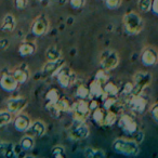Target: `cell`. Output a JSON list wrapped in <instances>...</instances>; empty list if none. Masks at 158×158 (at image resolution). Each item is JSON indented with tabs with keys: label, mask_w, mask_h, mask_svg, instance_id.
Returning a JSON list of instances; mask_svg holds the SVG:
<instances>
[{
	"label": "cell",
	"mask_w": 158,
	"mask_h": 158,
	"mask_svg": "<svg viewBox=\"0 0 158 158\" xmlns=\"http://www.w3.org/2000/svg\"><path fill=\"white\" fill-rule=\"evenodd\" d=\"M36 52V44L31 41H25L19 47V53L21 56H31Z\"/></svg>",
	"instance_id": "obj_20"
},
{
	"label": "cell",
	"mask_w": 158,
	"mask_h": 158,
	"mask_svg": "<svg viewBox=\"0 0 158 158\" xmlns=\"http://www.w3.org/2000/svg\"><path fill=\"white\" fill-rule=\"evenodd\" d=\"M119 64V55L116 51L113 50H105L101 53L100 57V66L102 69L110 70L114 69L118 66Z\"/></svg>",
	"instance_id": "obj_5"
},
{
	"label": "cell",
	"mask_w": 158,
	"mask_h": 158,
	"mask_svg": "<svg viewBox=\"0 0 158 158\" xmlns=\"http://www.w3.org/2000/svg\"><path fill=\"white\" fill-rule=\"evenodd\" d=\"M123 3V0H104V5L107 9L115 10L118 9Z\"/></svg>",
	"instance_id": "obj_33"
},
{
	"label": "cell",
	"mask_w": 158,
	"mask_h": 158,
	"mask_svg": "<svg viewBox=\"0 0 158 158\" xmlns=\"http://www.w3.org/2000/svg\"><path fill=\"white\" fill-rule=\"evenodd\" d=\"M16 27V21L12 14H7L3 18L2 25H1V31L5 33H12Z\"/></svg>",
	"instance_id": "obj_19"
},
{
	"label": "cell",
	"mask_w": 158,
	"mask_h": 158,
	"mask_svg": "<svg viewBox=\"0 0 158 158\" xmlns=\"http://www.w3.org/2000/svg\"><path fill=\"white\" fill-rule=\"evenodd\" d=\"M131 91H132V82H127L121 88V93L125 95H131Z\"/></svg>",
	"instance_id": "obj_38"
},
{
	"label": "cell",
	"mask_w": 158,
	"mask_h": 158,
	"mask_svg": "<svg viewBox=\"0 0 158 158\" xmlns=\"http://www.w3.org/2000/svg\"><path fill=\"white\" fill-rule=\"evenodd\" d=\"M61 97H62L61 92H60V91L57 90V89H55V88L50 89V90L46 93V95H44L47 103H51V104H54Z\"/></svg>",
	"instance_id": "obj_27"
},
{
	"label": "cell",
	"mask_w": 158,
	"mask_h": 158,
	"mask_svg": "<svg viewBox=\"0 0 158 158\" xmlns=\"http://www.w3.org/2000/svg\"><path fill=\"white\" fill-rule=\"evenodd\" d=\"M116 123H118V127L121 129V131L128 135H133L139 130L138 121L131 115L123 114L119 118H117Z\"/></svg>",
	"instance_id": "obj_7"
},
{
	"label": "cell",
	"mask_w": 158,
	"mask_h": 158,
	"mask_svg": "<svg viewBox=\"0 0 158 158\" xmlns=\"http://www.w3.org/2000/svg\"><path fill=\"white\" fill-rule=\"evenodd\" d=\"M26 132L29 135L34 136V138H40L46 133V125L42 123L41 120H35L31 123L29 128L26 130Z\"/></svg>",
	"instance_id": "obj_16"
},
{
	"label": "cell",
	"mask_w": 158,
	"mask_h": 158,
	"mask_svg": "<svg viewBox=\"0 0 158 158\" xmlns=\"http://www.w3.org/2000/svg\"><path fill=\"white\" fill-rule=\"evenodd\" d=\"M127 106L132 112L136 113V114H142L147 107V100L144 97H142V94L130 95L129 100L127 101Z\"/></svg>",
	"instance_id": "obj_9"
},
{
	"label": "cell",
	"mask_w": 158,
	"mask_h": 158,
	"mask_svg": "<svg viewBox=\"0 0 158 158\" xmlns=\"http://www.w3.org/2000/svg\"><path fill=\"white\" fill-rule=\"evenodd\" d=\"M13 77L15 78V80L18 81L19 85H23L25 82L28 81L29 79V70L28 68L24 67V66H21V67H18L13 70L12 73Z\"/></svg>",
	"instance_id": "obj_18"
},
{
	"label": "cell",
	"mask_w": 158,
	"mask_h": 158,
	"mask_svg": "<svg viewBox=\"0 0 158 158\" xmlns=\"http://www.w3.org/2000/svg\"><path fill=\"white\" fill-rule=\"evenodd\" d=\"M39 1H40V0H39Z\"/></svg>",
	"instance_id": "obj_44"
},
{
	"label": "cell",
	"mask_w": 158,
	"mask_h": 158,
	"mask_svg": "<svg viewBox=\"0 0 158 158\" xmlns=\"http://www.w3.org/2000/svg\"><path fill=\"white\" fill-rule=\"evenodd\" d=\"M117 103V97H104L103 107L105 110H110L114 107V105Z\"/></svg>",
	"instance_id": "obj_32"
},
{
	"label": "cell",
	"mask_w": 158,
	"mask_h": 158,
	"mask_svg": "<svg viewBox=\"0 0 158 158\" xmlns=\"http://www.w3.org/2000/svg\"><path fill=\"white\" fill-rule=\"evenodd\" d=\"M89 90H90L91 98H104V92H103V85L101 82H99L98 80H93L92 82H90L89 85Z\"/></svg>",
	"instance_id": "obj_22"
},
{
	"label": "cell",
	"mask_w": 158,
	"mask_h": 158,
	"mask_svg": "<svg viewBox=\"0 0 158 158\" xmlns=\"http://www.w3.org/2000/svg\"><path fill=\"white\" fill-rule=\"evenodd\" d=\"M92 114V119L95 123H98L99 126H106V119H107V114L108 110H105L104 107H97L95 110H93Z\"/></svg>",
	"instance_id": "obj_17"
},
{
	"label": "cell",
	"mask_w": 158,
	"mask_h": 158,
	"mask_svg": "<svg viewBox=\"0 0 158 158\" xmlns=\"http://www.w3.org/2000/svg\"><path fill=\"white\" fill-rule=\"evenodd\" d=\"M46 55H47V60H48V61H55V60L61 57L62 53H61V51H60V49L52 46L47 50Z\"/></svg>",
	"instance_id": "obj_28"
},
{
	"label": "cell",
	"mask_w": 158,
	"mask_h": 158,
	"mask_svg": "<svg viewBox=\"0 0 158 158\" xmlns=\"http://www.w3.org/2000/svg\"><path fill=\"white\" fill-rule=\"evenodd\" d=\"M141 62L146 67L155 66L158 63V51L154 47H146L141 52Z\"/></svg>",
	"instance_id": "obj_10"
},
{
	"label": "cell",
	"mask_w": 158,
	"mask_h": 158,
	"mask_svg": "<svg viewBox=\"0 0 158 158\" xmlns=\"http://www.w3.org/2000/svg\"><path fill=\"white\" fill-rule=\"evenodd\" d=\"M119 90H120L119 87L113 81L107 80L105 84H103L104 97H117L119 93Z\"/></svg>",
	"instance_id": "obj_21"
},
{
	"label": "cell",
	"mask_w": 158,
	"mask_h": 158,
	"mask_svg": "<svg viewBox=\"0 0 158 158\" xmlns=\"http://www.w3.org/2000/svg\"><path fill=\"white\" fill-rule=\"evenodd\" d=\"M113 151L123 156H138L140 153V146L134 140L128 139H116L113 142Z\"/></svg>",
	"instance_id": "obj_1"
},
{
	"label": "cell",
	"mask_w": 158,
	"mask_h": 158,
	"mask_svg": "<svg viewBox=\"0 0 158 158\" xmlns=\"http://www.w3.org/2000/svg\"><path fill=\"white\" fill-rule=\"evenodd\" d=\"M13 120V114L6 110H0V127L9 125Z\"/></svg>",
	"instance_id": "obj_29"
},
{
	"label": "cell",
	"mask_w": 158,
	"mask_h": 158,
	"mask_svg": "<svg viewBox=\"0 0 158 158\" xmlns=\"http://www.w3.org/2000/svg\"><path fill=\"white\" fill-rule=\"evenodd\" d=\"M70 105H72V103H70L67 99H65V98H62V97L54 103L55 108H56L60 113L69 112V110H70Z\"/></svg>",
	"instance_id": "obj_25"
},
{
	"label": "cell",
	"mask_w": 158,
	"mask_h": 158,
	"mask_svg": "<svg viewBox=\"0 0 158 158\" xmlns=\"http://www.w3.org/2000/svg\"><path fill=\"white\" fill-rule=\"evenodd\" d=\"M68 3H69L73 9L78 10V9H81L86 5V0H68Z\"/></svg>",
	"instance_id": "obj_35"
},
{
	"label": "cell",
	"mask_w": 158,
	"mask_h": 158,
	"mask_svg": "<svg viewBox=\"0 0 158 158\" xmlns=\"http://www.w3.org/2000/svg\"><path fill=\"white\" fill-rule=\"evenodd\" d=\"M76 98L80 100H89L91 99L90 90H89V87H87L86 85L81 84L79 85L76 89Z\"/></svg>",
	"instance_id": "obj_24"
},
{
	"label": "cell",
	"mask_w": 158,
	"mask_h": 158,
	"mask_svg": "<svg viewBox=\"0 0 158 158\" xmlns=\"http://www.w3.org/2000/svg\"><path fill=\"white\" fill-rule=\"evenodd\" d=\"M89 134H90V129L86 125V123H78V121H75L68 132L69 138L74 141L85 140L88 138Z\"/></svg>",
	"instance_id": "obj_8"
},
{
	"label": "cell",
	"mask_w": 158,
	"mask_h": 158,
	"mask_svg": "<svg viewBox=\"0 0 158 158\" xmlns=\"http://www.w3.org/2000/svg\"><path fill=\"white\" fill-rule=\"evenodd\" d=\"M64 64H65V61H64L62 57L55 60V61H48L44 64V67H42V73L46 75H55L57 73V70H59Z\"/></svg>",
	"instance_id": "obj_15"
},
{
	"label": "cell",
	"mask_w": 158,
	"mask_h": 158,
	"mask_svg": "<svg viewBox=\"0 0 158 158\" xmlns=\"http://www.w3.org/2000/svg\"><path fill=\"white\" fill-rule=\"evenodd\" d=\"M52 155H53V157H55V158H64V157H66L65 149H64L63 146H60V145L54 146L52 148Z\"/></svg>",
	"instance_id": "obj_34"
},
{
	"label": "cell",
	"mask_w": 158,
	"mask_h": 158,
	"mask_svg": "<svg viewBox=\"0 0 158 158\" xmlns=\"http://www.w3.org/2000/svg\"><path fill=\"white\" fill-rule=\"evenodd\" d=\"M31 33L37 37H41L44 34H47L49 29V21L46 15H39L35 19V21L31 24Z\"/></svg>",
	"instance_id": "obj_12"
},
{
	"label": "cell",
	"mask_w": 158,
	"mask_h": 158,
	"mask_svg": "<svg viewBox=\"0 0 158 158\" xmlns=\"http://www.w3.org/2000/svg\"><path fill=\"white\" fill-rule=\"evenodd\" d=\"M70 112L73 113L74 120L78 123H86L88 117L90 116V108L88 106V101L87 100L78 99L75 103L70 105Z\"/></svg>",
	"instance_id": "obj_4"
},
{
	"label": "cell",
	"mask_w": 158,
	"mask_h": 158,
	"mask_svg": "<svg viewBox=\"0 0 158 158\" xmlns=\"http://www.w3.org/2000/svg\"><path fill=\"white\" fill-rule=\"evenodd\" d=\"M152 79H153V77L148 72H143V70L136 72L133 76V79H132L131 95L142 94L144 89L151 85Z\"/></svg>",
	"instance_id": "obj_3"
},
{
	"label": "cell",
	"mask_w": 158,
	"mask_h": 158,
	"mask_svg": "<svg viewBox=\"0 0 158 158\" xmlns=\"http://www.w3.org/2000/svg\"><path fill=\"white\" fill-rule=\"evenodd\" d=\"M20 145L23 148V151L29 152L34 148V146H35V139H34V136L29 135V134H26V135H24L22 139H21Z\"/></svg>",
	"instance_id": "obj_23"
},
{
	"label": "cell",
	"mask_w": 158,
	"mask_h": 158,
	"mask_svg": "<svg viewBox=\"0 0 158 158\" xmlns=\"http://www.w3.org/2000/svg\"><path fill=\"white\" fill-rule=\"evenodd\" d=\"M23 151V148L21 147V145L20 144H15V145H13V154L15 156H19L21 154V152Z\"/></svg>",
	"instance_id": "obj_43"
},
{
	"label": "cell",
	"mask_w": 158,
	"mask_h": 158,
	"mask_svg": "<svg viewBox=\"0 0 158 158\" xmlns=\"http://www.w3.org/2000/svg\"><path fill=\"white\" fill-rule=\"evenodd\" d=\"M85 157L88 158H104L105 157V153L104 151L99 148H92V147H87L84 152Z\"/></svg>",
	"instance_id": "obj_26"
},
{
	"label": "cell",
	"mask_w": 158,
	"mask_h": 158,
	"mask_svg": "<svg viewBox=\"0 0 158 158\" xmlns=\"http://www.w3.org/2000/svg\"><path fill=\"white\" fill-rule=\"evenodd\" d=\"M0 87L7 92H13L14 90L18 89L19 84L13 77L12 73L6 72L0 77Z\"/></svg>",
	"instance_id": "obj_13"
},
{
	"label": "cell",
	"mask_w": 158,
	"mask_h": 158,
	"mask_svg": "<svg viewBox=\"0 0 158 158\" xmlns=\"http://www.w3.org/2000/svg\"><path fill=\"white\" fill-rule=\"evenodd\" d=\"M138 8L141 12H149L152 8V0H138Z\"/></svg>",
	"instance_id": "obj_31"
},
{
	"label": "cell",
	"mask_w": 158,
	"mask_h": 158,
	"mask_svg": "<svg viewBox=\"0 0 158 158\" xmlns=\"http://www.w3.org/2000/svg\"><path fill=\"white\" fill-rule=\"evenodd\" d=\"M57 79V84L62 87V88L66 89L69 88L75 81H76V74L74 70H72L69 67L64 64L55 74Z\"/></svg>",
	"instance_id": "obj_6"
},
{
	"label": "cell",
	"mask_w": 158,
	"mask_h": 158,
	"mask_svg": "<svg viewBox=\"0 0 158 158\" xmlns=\"http://www.w3.org/2000/svg\"><path fill=\"white\" fill-rule=\"evenodd\" d=\"M107 73H108L107 70H104V69H102V68H101V69L97 72L94 79H95V80H98L99 82H101L102 85L105 84L107 80H110V76H108Z\"/></svg>",
	"instance_id": "obj_30"
},
{
	"label": "cell",
	"mask_w": 158,
	"mask_h": 158,
	"mask_svg": "<svg viewBox=\"0 0 158 158\" xmlns=\"http://www.w3.org/2000/svg\"><path fill=\"white\" fill-rule=\"evenodd\" d=\"M123 28L125 31L128 35H138L141 33L144 27V21L140 16V14L135 13V12H129V13L125 14L123 19Z\"/></svg>",
	"instance_id": "obj_2"
},
{
	"label": "cell",
	"mask_w": 158,
	"mask_h": 158,
	"mask_svg": "<svg viewBox=\"0 0 158 158\" xmlns=\"http://www.w3.org/2000/svg\"><path fill=\"white\" fill-rule=\"evenodd\" d=\"M149 112H151L152 118H153L156 123H158V103L154 104L151 107V110H149Z\"/></svg>",
	"instance_id": "obj_37"
},
{
	"label": "cell",
	"mask_w": 158,
	"mask_h": 158,
	"mask_svg": "<svg viewBox=\"0 0 158 158\" xmlns=\"http://www.w3.org/2000/svg\"><path fill=\"white\" fill-rule=\"evenodd\" d=\"M28 102L25 98L23 97H15V98H10L8 99L6 106H7V110L10 112L11 114H19L21 113L25 107L27 106Z\"/></svg>",
	"instance_id": "obj_11"
},
{
	"label": "cell",
	"mask_w": 158,
	"mask_h": 158,
	"mask_svg": "<svg viewBox=\"0 0 158 158\" xmlns=\"http://www.w3.org/2000/svg\"><path fill=\"white\" fill-rule=\"evenodd\" d=\"M9 44H10V42L7 38H1V39H0V50H2V51L7 50Z\"/></svg>",
	"instance_id": "obj_41"
},
{
	"label": "cell",
	"mask_w": 158,
	"mask_h": 158,
	"mask_svg": "<svg viewBox=\"0 0 158 158\" xmlns=\"http://www.w3.org/2000/svg\"><path fill=\"white\" fill-rule=\"evenodd\" d=\"M151 10L155 15L158 16V0H152V8Z\"/></svg>",
	"instance_id": "obj_42"
},
{
	"label": "cell",
	"mask_w": 158,
	"mask_h": 158,
	"mask_svg": "<svg viewBox=\"0 0 158 158\" xmlns=\"http://www.w3.org/2000/svg\"><path fill=\"white\" fill-rule=\"evenodd\" d=\"M31 118H29V116H27V115H25V114H21V113L16 114L15 118L13 119L14 128H15V130H18V131H20V132L26 131L29 128V126H31Z\"/></svg>",
	"instance_id": "obj_14"
},
{
	"label": "cell",
	"mask_w": 158,
	"mask_h": 158,
	"mask_svg": "<svg viewBox=\"0 0 158 158\" xmlns=\"http://www.w3.org/2000/svg\"><path fill=\"white\" fill-rule=\"evenodd\" d=\"M90 100V101L88 102V106H89V108H90V110L91 112H92L93 110H95V108L97 107H99V102L97 101V100L95 99H92V98H91V99H89Z\"/></svg>",
	"instance_id": "obj_39"
},
{
	"label": "cell",
	"mask_w": 158,
	"mask_h": 158,
	"mask_svg": "<svg viewBox=\"0 0 158 158\" xmlns=\"http://www.w3.org/2000/svg\"><path fill=\"white\" fill-rule=\"evenodd\" d=\"M27 2H28V0H13L14 7L19 10L25 9L27 7Z\"/></svg>",
	"instance_id": "obj_36"
},
{
	"label": "cell",
	"mask_w": 158,
	"mask_h": 158,
	"mask_svg": "<svg viewBox=\"0 0 158 158\" xmlns=\"http://www.w3.org/2000/svg\"><path fill=\"white\" fill-rule=\"evenodd\" d=\"M143 139H144V133H143L142 131H140V130H138V131L134 133V141L139 144V143L142 142Z\"/></svg>",
	"instance_id": "obj_40"
}]
</instances>
